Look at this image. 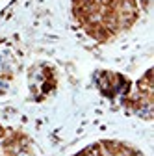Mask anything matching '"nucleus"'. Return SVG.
I'll list each match as a JSON object with an SVG mask.
<instances>
[{
  "label": "nucleus",
  "instance_id": "f257e3e1",
  "mask_svg": "<svg viewBox=\"0 0 154 156\" xmlns=\"http://www.w3.org/2000/svg\"><path fill=\"white\" fill-rule=\"evenodd\" d=\"M72 15L89 37L106 43L138 21L139 6L138 0H72Z\"/></svg>",
  "mask_w": 154,
  "mask_h": 156
},
{
  "label": "nucleus",
  "instance_id": "f03ea898",
  "mask_svg": "<svg viewBox=\"0 0 154 156\" xmlns=\"http://www.w3.org/2000/svg\"><path fill=\"white\" fill-rule=\"evenodd\" d=\"M124 106L134 113L143 115L145 119L152 117V69L145 73V76L138 82V91L134 97H124Z\"/></svg>",
  "mask_w": 154,
  "mask_h": 156
},
{
  "label": "nucleus",
  "instance_id": "7ed1b4c3",
  "mask_svg": "<svg viewBox=\"0 0 154 156\" xmlns=\"http://www.w3.org/2000/svg\"><path fill=\"white\" fill-rule=\"evenodd\" d=\"M97 87L100 89V93L108 99H117V97H124L130 93V80L126 76L113 73V71H99L95 76Z\"/></svg>",
  "mask_w": 154,
  "mask_h": 156
},
{
  "label": "nucleus",
  "instance_id": "20e7f679",
  "mask_svg": "<svg viewBox=\"0 0 154 156\" xmlns=\"http://www.w3.org/2000/svg\"><path fill=\"white\" fill-rule=\"evenodd\" d=\"M0 156H33L26 136L0 125Z\"/></svg>",
  "mask_w": 154,
  "mask_h": 156
},
{
  "label": "nucleus",
  "instance_id": "39448f33",
  "mask_svg": "<svg viewBox=\"0 0 154 156\" xmlns=\"http://www.w3.org/2000/svg\"><path fill=\"white\" fill-rule=\"evenodd\" d=\"M74 156H143L138 149H134L121 141H99L86 147Z\"/></svg>",
  "mask_w": 154,
  "mask_h": 156
}]
</instances>
